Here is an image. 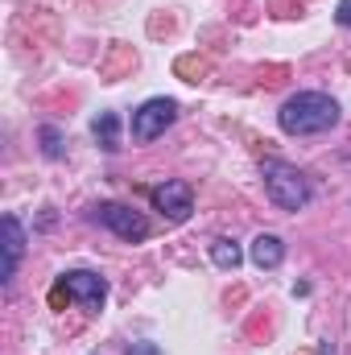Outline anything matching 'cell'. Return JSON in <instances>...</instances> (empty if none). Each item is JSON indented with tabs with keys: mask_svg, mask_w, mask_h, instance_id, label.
<instances>
[{
	"mask_svg": "<svg viewBox=\"0 0 351 355\" xmlns=\"http://www.w3.org/2000/svg\"><path fill=\"white\" fill-rule=\"evenodd\" d=\"M277 124L289 137H318V132L339 124V103L331 95H323V91H298V95H289L281 103Z\"/></svg>",
	"mask_w": 351,
	"mask_h": 355,
	"instance_id": "6da1fadb",
	"label": "cell"
},
{
	"mask_svg": "<svg viewBox=\"0 0 351 355\" xmlns=\"http://www.w3.org/2000/svg\"><path fill=\"white\" fill-rule=\"evenodd\" d=\"M261 178H264V194L281 207V211H302L306 202H310V178L302 174L298 166H289V162H277V157H268L261 166Z\"/></svg>",
	"mask_w": 351,
	"mask_h": 355,
	"instance_id": "7a4b0ae2",
	"label": "cell"
},
{
	"mask_svg": "<svg viewBox=\"0 0 351 355\" xmlns=\"http://www.w3.org/2000/svg\"><path fill=\"white\" fill-rule=\"evenodd\" d=\"M178 120V103L174 99H166V95H157V99H149V103H141L137 112H132V141H157L170 124Z\"/></svg>",
	"mask_w": 351,
	"mask_h": 355,
	"instance_id": "3957f363",
	"label": "cell"
},
{
	"mask_svg": "<svg viewBox=\"0 0 351 355\" xmlns=\"http://www.w3.org/2000/svg\"><path fill=\"white\" fill-rule=\"evenodd\" d=\"M95 219H99L108 232H116L120 240H128V244H141V240L149 236V219H145L141 211L124 207V202H99V207H95Z\"/></svg>",
	"mask_w": 351,
	"mask_h": 355,
	"instance_id": "277c9868",
	"label": "cell"
},
{
	"mask_svg": "<svg viewBox=\"0 0 351 355\" xmlns=\"http://www.w3.org/2000/svg\"><path fill=\"white\" fill-rule=\"evenodd\" d=\"M149 198H153V207H157L170 223H186L190 211H194V190H190V182H162V186L149 190Z\"/></svg>",
	"mask_w": 351,
	"mask_h": 355,
	"instance_id": "5b68a950",
	"label": "cell"
},
{
	"mask_svg": "<svg viewBox=\"0 0 351 355\" xmlns=\"http://www.w3.org/2000/svg\"><path fill=\"white\" fill-rule=\"evenodd\" d=\"M62 281H67L71 297H75L83 310H99V306H103V297H108V281H103L99 272L75 268V272H62Z\"/></svg>",
	"mask_w": 351,
	"mask_h": 355,
	"instance_id": "8992f818",
	"label": "cell"
},
{
	"mask_svg": "<svg viewBox=\"0 0 351 355\" xmlns=\"http://www.w3.org/2000/svg\"><path fill=\"white\" fill-rule=\"evenodd\" d=\"M0 232H4V268H0V281L8 285L17 265H21V252H25V232L17 223V215H4L0 219Z\"/></svg>",
	"mask_w": 351,
	"mask_h": 355,
	"instance_id": "52a82bcc",
	"label": "cell"
},
{
	"mask_svg": "<svg viewBox=\"0 0 351 355\" xmlns=\"http://www.w3.org/2000/svg\"><path fill=\"white\" fill-rule=\"evenodd\" d=\"M281 261H285V244H281V236L261 232V236L252 240V265L257 268H277Z\"/></svg>",
	"mask_w": 351,
	"mask_h": 355,
	"instance_id": "ba28073f",
	"label": "cell"
},
{
	"mask_svg": "<svg viewBox=\"0 0 351 355\" xmlns=\"http://www.w3.org/2000/svg\"><path fill=\"white\" fill-rule=\"evenodd\" d=\"M174 75L178 79H186V83H203V79L211 75V62L198 58V54H182V58L174 62Z\"/></svg>",
	"mask_w": 351,
	"mask_h": 355,
	"instance_id": "9c48e42d",
	"label": "cell"
},
{
	"mask_svg": "<svg viewBox=\"0 0 351 355\" xmlns=\"http://www.w3.org/2000/svg\"><path fill=\"white\" fill-rule=\"evenodd\" d=\"M211 261L219 268H228V272H236L244 257H240V244H236V240H215V244H211Z\"/></svg>",
	"mask_w": 351,
	"mask_h": 355,
	"instance_id": "30bf717a",
	"label": "cell"
},
{
	"mask_svg": "<svg viewBox=\"0 0 351 355\" xmlns=\"http://www.w3.org/2000/svg\"><path fill=\"white\" fill-rule=\"evenodd\" d=\"M120 120H116V112H103L99 120H95V141L103 145V149H120Z\"/></svg>",
	"mask_w": 351,
	"mask_h": 355,
	"instance_id": "8fae6325",
	"label": "cell"
},
{
	"mask_svg": "<svg viewBox=\"0 0 351 355\" xmlns=\"http://www.w3.org/2000/svg\"><path fill=\"white\" fill-rule=\"evenodd\" d=\"M71 302H75V297H71V289H67V281L58 277V285L50 289V306H54V310H67Z\"/></svg>",
	"mask_w": 351,
	"mask_h": 355,
	"instance_id": "7c38bea8",
	"label": "cell"
},
{
	"mask_svg": "<svg viewBox=\"0 0 351 355\" xmlns=\"http://www.w3.org/2000/svg\"><path fill=\"white\" fill-rule=\"evenodd\" d=\"M42 141H46V157H62V137H58V128H42Z\"/></svg>",
	"mask_w": 351,
	"mask_h": 355,
	"instance_id": "4fadbf2b",
	"label": "cell"
},
{
	"mask_svg": "<svg viewBox=\"0 0 351 355\" xmlns=\"http://www.w3.org/2000/svg\"><path fill=\"white\" fill-rule=\"evenodd\" d=\"M128 355H162V347H157V343H132Z\"/></svg>",
	"mask_w": 351,
	"mask_h": 355,
	"instance_id": "5bb4252c",
	"label": "cell"
},
{
	"mask_svg": "<svg viewBox=\"0 0 351 355\" xmlns=\"http://www.w3.org/2000/svg\"><path fill=\"white\" fill-rule=\"evenodd\" d=\"M335 17H339V25H348V29H351V0H339Z\"/></svg>",
	"mask_w": 351,
	"mask_h": 355,
	"instance_id": "9a60e30c",
	"label": "cell"
},
{
	"mask_svg": "<svg viewBox=\"0 0 351 355\" xmlns=\"http://www.w3.org/2000/svg\"><path fill=\"white\" fill-rule=\"evenodd\" d=\"M318 355H331V347H323V352H318Z\"/></svg>",
	"mask_w": 351,
	"mask_h": 355,
	"instance_id": "2e32d148",
	"label": "cell"
}]
</instances>
